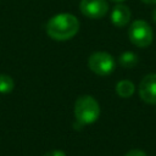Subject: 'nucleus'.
Instances as JSON below:
<instances>
[{
  "instance_id": "f257e3e1",
  "label": "nucleus",
  "mask_w": 156,
  "mask_h": 156,
  "mask_svg": "<svg viewBox=\"0 0 156 156\" xmlns=\"http://www.w3.org/2000/svg\"><path fill=\"white\" fill-rule=\"evenodd\" d=\"M79 30V21L72 13H57L46 23V33L50 38L63 41L73 38Z\"/></svg>"
},
{
  "instance_id": "f03ea898",
  "label": "nucleus",
  "mask_w": 156,
  "mask_h": 156,
  "mask_svg": "<svg viewBox=\"0 0 156 156\" xmlns=\"http://www.w3.org/2000/svg\"><path fill=\"white\" fill-rule=\"evenodd\" d=\"M74 117L80 124H93L100 117L99 102L90 95L79 96L74 104Z\"/></svg>"
},
{
  "instance_id": "7ed1b4c3",
  "label": "nucleus",
  "mask_w": 156,
  "mask_h": 156,
  "mask_svg": "<svg viewBox=\"0 0 156 156\" xmlns=\"http://www.w3.org/2000/svg\"><path fill=\"white\" fill-rule=\"evenodd\" d=\"M128 37L132 44L138 48H146L154 40V32L151 26L144 20H135L128 29Z\"/></svg>"
},
{
  "instance_id": "20e7f679",
  "label": "nucleus",
  "mask_w": 156,
  "mask_h": 156,
  "mask_svg": "<svg viewBox=\"0 0 156 156\" xmlns=\"http://www.w3.org/2000/svg\"><path fill=\"white\" fill-rule=\"evenodd\" d=\"M88 66L98 76H108L116 67L115 58L106 51H95L88 58Z\"/></svg>"
},
{
  "instance_id": "39448f33",
  "label": "nucleus",
  "mask_w": 156,
  "mask_h": 156,
  "mask_svg": "<svg viewBox=\"0 0 156 156\" xmlns=\"http://www.w3.org/2000/svg\"><path fill=\"white\" fill-rule=\"evenodd\" d=\"M138 93L144 102L156 105V73H149L140 80Z\"/></svg>"
},
{
  "instance_id": "423d86ee",
  "label": "nucleus",
  "mask_w": 156,
  "mask_h": 156,
  "mask_svg": "<svg viewBox=\"0 0 156 156\" xmlns=\"http://www.w3.org/2000/svg\"><path fill=\"white\" fill-rule=\"evenodd\" d=\"M80 12L89 18H102L108 11L106 0H80Z\"/></svg>"
},
{
  "instance_id": "0eeeda50",
  "label": "nucleus",
  "mask_w": 156,
  "mask_h": 156,
  "mask_svg": "<svg viewBox=\"0 0 156 156\" xmlns=\"http://www.w3.org/2000/svg\"><path fill=\"white\" fill-rule=\"evenodd\" d=\"M130 16H132V13L127 5L117 4V5H115V7L112 9V12H111V22L116 27H124L129 23Z\"/></svg>"
},
{
  "instance_id": "6e6552de",
  "label": "nucleus",
  "mask_w": 156,
  "mask_h": 156,
  "mask_svg": "<svg viewBox=\"0 0 156 156\" xmlns=\"http://www.w3.org/2000/svg\"><path fill=\"white\" fill-rule=\"evenodd\" d=\"M135 91V87L132 80L122 79L116 84V93L121 98H130Z\"/></svg>"
},
{
  "instance_id": "1a4fd4ad",
  "label": "nucleus",
  "mask_w": 156,
  "mask_h": 156,
  "mask_svg": "<svg viewBox=\"0 0 156 156\" xmlns=\"http://www.w3.org/2000/svg\"><path fill=\"white\" fill-rule=\"evenodd\" d=\"M139 58L135 52L133 51H124L118 57V63L124 68H133L136 66Z\"/></svg>"
},
{
  "instance_id": "9d476101",
  "label": "nucleus",
  "mask_w": 156,
  "mask_h": 156,
  "mask_svg": "<svg viewBox=\"0 0 156 156\" xmlns=\"http://www.w3.org/2000/svg\"><path fill=\"white\" fill-rule=\"evenodd\" d=\"M15 82L9 74H0V94H10L13 90Z\"/></svg>"
},
{
  "instance_id": "9b49d317",
  "label": "nucleus",
  "mask_w": 156,
  "mask_h": 156,
  "mask_svg": "<svg viewBox=\"0 0 156 156\" xmlns=\"http://www.w3.org/2000/svg\"><path fill=\"white\" fill-rule=\"evenodd\" d=\"M43 156H67V155L65 154V151L55 149V150H50V151L45 152V154H44Z\"/></svg>"
},
{
  "instance_id": "f8f14e48",
  "label": "nucleus",
  "mask_w": 156,
  "mask_h": 156,
  "mask_svg": "<svg viewBox=\"0 0 156 156\" xmlns=\"http://www.w3.org/2000/svg\"><path fill=\"white\" fill-rule=\"evenodd\" d=\"M124 156H147L143 150H139V149H133V150H129Z\"/></svg>"
},
{
  "instance_id": "ddd939ff",
  "label": "nucleus",
  "mask_w": 156,
  "mask_h": 156,
  "mask_svg": "<svg viewBox=\"0 0 156 156\" xmlns=\"http://www.w3.org/2000/svg\"><path fill=\"white\" fill-rule=\"evenodd\" d=\"M140 1H143L146 5H155L156 4V0H140Z\"/></svg>"
},
{
  "instance_id": "4468645a",
  "label": "nucleus",
  "mask_w": 156,
  "mask_h": 156,
  "mask_svg": "<svg viewBox=\"0 0 156 156\" xmlns=\"http://www.w3.org/2000/svg\"><path fill=\"white\" fill-rule=\"evenodd\" d=\"M152 21L156 23V9L154 10V12H152Z\"/></svg>"
},
{
  "instance_id": "2eb2a0df",
  "label": "nucleus",
  "mask_w": 156,
  "mask_h": 156,
  "mask_svg": "<svg viewBox=\"0 0 156 156\" xmlns=\"http://www.w3.org/2000/svg\"><path fill=\"white\" fill-rule=\"evenodd\" d=\"M112 1H115V2H122V1H124V0H112Z\"/></svg>"
}]
</instances>
